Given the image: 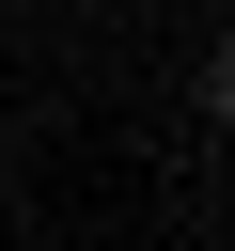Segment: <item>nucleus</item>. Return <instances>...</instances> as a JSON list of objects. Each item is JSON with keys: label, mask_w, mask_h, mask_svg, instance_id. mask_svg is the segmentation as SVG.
I'll use <instances>...</instances> for the list:
<instances>
[{"label": "nucleus", "mask_w": 235, "mask_h": 251, "mask_svg": "<svg viewBox=\"0 0 235 251\" xmlns=\"http://www.w3.org/2000/svg\"><path fill=\"white\" fill-rule=\"evenodd\" d=\"M188 110H204V126H219V141H235V31H219V47H204V63H188Z\"/></svg>", "instance_id": "nucleus-1"}]
</instances>
